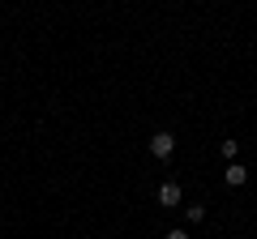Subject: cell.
Returning a JSON list of instances; mask_svg holds the SVG:
<instances>
[{
  "label": "cell",
  "mask_w": 257,
  "mask_h": 239,
  "mask_svg": "<svg viewBox=\"0 0 257 239\" xmlns=\"http://www.w3.org/2000/svg\"><path fill=\"white\" fill-rule=\"evenodd\" d=\"M202 218H206V205H184V222H189V226H197Z\"/></svg>",
  "instance_id": "5b68a950"
},
{
  "label": "cell",
  "mask_w": 257,
  "mask_h": 239,
  "mask_svg": "<svg viewBox=\"0 0 257 239\" xmlns=\"http://www.w3.org/2000/svg\"><path fill=\"white\" fill-rule=\"evenodd\" d=\"M180 201H184V188L176 184V180H167V184H159V205H163V210H176Z\"/></svg>",
  "instance_id": "6da1fadb"
},
{
  "label": "cell",
  "mask_w": 257,
  "mask_h": 239,
  "mask_svg": "<svg viewBox=\"0 0 257 239\" xmlns=\"http://www.w3.org/2000/svg\"><path fill=\"white\" fill-rule=\"evenodd\" d=\"M163 239H189V230H184V226H172V230H167Z\"/></svg>",
  "instance_id": "8992f818"
},
{
  "label": "cell",
  "mask_w": 257,
  "mask_h": 239,
  "mask_svg": "<svg viewBox=\"0 0 257 239\" xmlns=\"http://www.w3.org/2000/svg\"><path fill=\"white\" fill-rule=\"evenodd\" d=\"M253 235H257V226H253Z\"/></svg>",
  "instance_id": "52a82bcc"
},
{
  "label": "cell",
  "mask_w": 257,
  "mask_h": 239,
  "mask_svg": "<svg viewBox=\"0 0 257 239\" xmlns=\"http://www.w3.org/2000/svg\"><path fill=\"white\" fill-rule=\"evenodd\" d=\"M219 154L227 158V162H236V154H240V141H236V137H223V141H219Z\"/></svg>",
  "instance_id": "277c9868"
},
{
  "label": "cell",
  "mask_w": 257,
  "mask_h": 239,
  "mask_svg": "<svg viewBox=\"0 0 257 239\" xmlns=\"http://www.w3.org/2000/svg\"><path fill=\"white\" fill-rule=\"evenodd\" d=\"M150 154L167 162V158L176 154V137H172V132H155V137H150Z\"/></svg>",
  "instance_id": "7a4b0ae2"
},
{
  "label": "cell",
  "mask_w": 257,
  "mask_h": 239,
  "mask_svg": "<svg viewBox=\"0 0 257 239\" xmlns=\"http://www.w3.org/2000/svg\"><path fill=\"white\" fill-rule=\"evenodd\" d=\"M223 184H227V188H244V184H248V166L227 162V171H223Z\"/></svg>",
  "instance_id": "3957f363"
}]
</instances>
